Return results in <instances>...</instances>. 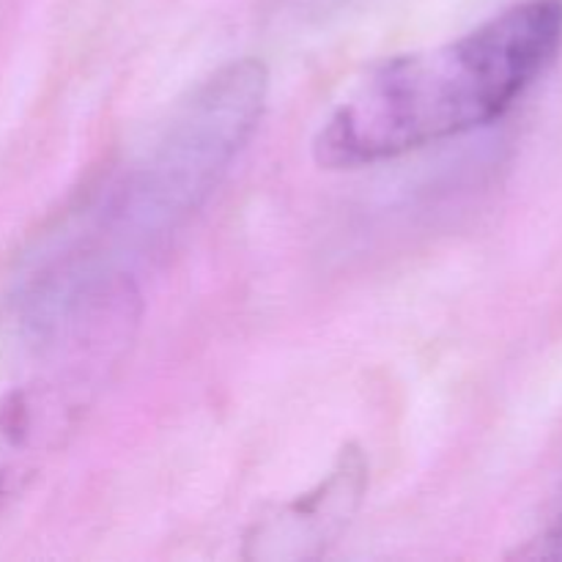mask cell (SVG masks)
<instances>
[{"label":"cell","instance_id":"2","mask_svg":"<svg viewBox=\"0 0 562 562\" xmlns=\"http://www.w3.org/2000/svg\"><path fill=\"white\" fill-rule=\"evenodd\" d=\"M137 318L140 294L121 274L66 302L53 327V366L0 398V514L80 426L130 349Z\"/></svg>","mask_w":562,"mask_h":562},{"label":"cell","instance_id":"3","mask_svg":"<svg viewBox=\"0 0 562 562\" xmlns=\"http://www.w3.org/2000/svg\"><path fill=\"white\" fill-rule=\"evenodd\" d=\"M267 88V66L256 58L206 77L170 115L146 162L126 176L115 220L154 236L195 212L261 121Z\"/></svg>","mask_w":562,"mask_h":562},{"label":"cell","instance_id":"5","mask_svg":"<svg viewBox=\"0 0 562 562\" xmlns=\"http://www.w3.org/2000/svg\"><path fill=\"white\" fill-rule=\"evenodd\" d=\"M541 554H543V558H560L562 560V510H560L558 519H554L552 530L543 536Z\"/></svg>","mask_w":562,"mask_h":562},{"label":"cell","instance_id":"4","mask_svg":"<svg viewBox=\"0 0 562 562\" xmlns=\"http://www.w3.org/2000/svg\"><path fill=\"white\" fill-rule=\"evenodd\" d=\"M366 488V453L357 445H346L322 483L250 527L245 538V560L322 558L351 525Z\"/></svg>","mask_w":562,"mask_h":562},{"label":"cell","instance_id":"1","mask_svg":"<svg viewBox=\"0 0 562 562\" xmlns=\"http://www.w3.org/2000/svg\"><path fill=\"white\" fill-rule=\"evenodd\" d=\"M562 44V0H525L442 47L379 64L318 130L324 168H366L503 119Z\"/></svg>","mask_w":562,"mask_h":562}]
</instances>
